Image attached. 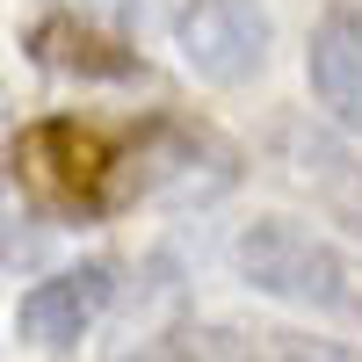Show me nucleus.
<instances>
[{"mask_svg":"<svg viewBox=\"0 0 362 362\" xmlns=\"http://www.w3.org/2000/svg\"><path fill=\"white\" fill-rule=\"evenodd\" d=\"M8 174L37 218H116L131 210V153L124 131H102L87 116H37L8 131Z\"/></svg>","mask_w":362,"mask_h":362,"instance_id":"obj_1","label":"nucleus"},{"mask_svg":"<svg viewBox=\"0 0 362 362\" xmlns=\"http://www.w3.org/2000/svg\"><path fill=\"white\" fill-rule=\"evenodd\" d=\"M116 283H124V268L102 261V254L37 276V283L22 290V305H15V334H22V348H37V355H73V348L109 319Z\"/></svg>","mask_w":362,"mask_h":362,"instance_id":"obj_7","label":"nucleus"},{"mask_svg":"<svg viewBox=\"0 0 362 362\" xmlns=\"http://www.w3.org/2000/svg\"><path fill=\"white\" fill-rule=\"evenodd\" d=\"M232 268H239L247 290L276 297V305H297V312L334 319V326H362V254L348 239L305 225V218H254V225H239Z\"/></svg>","mask_w":362,"mask_h":362,"instance_id":"obj_2","label":"nucleus"},{"mask_svg":"<svg viewBox=\"0 0 362 362\" xmlns=\"http://www.w3.org/2000/svg\"><path fill=\"white\" fill-rule=\"evenodd\" d=\"M58 15H73L87 29H109V37H131L138 44V22H145V0H51Z\"/></svg>","mask_w":362,"mask_h":362,"instance_id":"obj_12","label":"nucleus"},{"mask_svg":"<svg viewBox=\"0 0 362 362\" xmlns=\"http://www.w3.org/2000/svg\"><path fill=\"white\" fill-rule=\"evenodd\" d=\"M124 153H131V203H153V210H203L239 189V145L225 131H210L203 116H138L124 131Z\"/></svg>","mask_w":362,"mask_h":362,"instance_id":"obj_3","label":"nucleus"},{"mask_svg":"<svg viewBox=\"0 0 362 362\" xmlns=\"http://www.w3.org/2000/svg\"><path fill=\"white\" fill-rule=\"evenodd\" d=\"M174 51L203 87H247L261 80L268 51H276V22H268L261 0H181Z\"/></svg>","mask_w":362,"mask_h":362,"instance_id":"obj_5","label":"nucleus"},{"mask_svg":"<svg viewBox=\"0 0 362 362\" xmlns=\"http://www.w3.org/2000/svg\"><path fill=\"white\" fill-rule=\"evenodd\" d=\"M44 247H51V225L15 189V174H8V124H0V268H37Z\"/></svg>","mask_w":362,"mask_h":362,"instance_id":"obj_10","label":"nucleus"},{"mask_svg":"<svg viewBox=\"0 0 362 362\" xmlns=\"http://www.w3.org/2000/svg\"><path fill=\"white\" fill-rule=\"evenodd\" d=\"M305 80L326 124L362 145V0H326L305 44Z\"/></svg>","mask_w":362,"mask_h":362,"instance_id":"obj_8","label":"nucleus"},{"mask_svg":"<svg viewBox=\"0 0 362 362\" xmlns=\"http://www.w3.org/2000/svg\"><path fill=\"white\" fill-rule=\"evenodd\" d=\"M247 355H254V362H362L355 341L297 334V326H247Z\"/></svg>","mask_w":362,"mask_h":362,"instance_id":"obj_11","label":"nucleus"},{"mask_svg":"<svg viewBox=\"0 0 362 362\" xmlns=\"http://www.w3.org/2000/svg\"><path fill=\"white\" fill-rule=\"evenodd\" d=\"M29 58H37V66H51V73H80V80H131V73L145 66L131 37L87 29V22L58 15V8H51L37 29H29Z\"/></svg>","mask_w":362,"mask_h":362,"instance_id":"obj_9","label":"nucleus"},{"mask_svg":"<svg viewBox=\"0 0 362 362\" xmlns=\"http://www.w3.org/2000/svg\"><path fill=\"white\" fill-rule=\"evenodd\" d=\"M109 341H102V362H145V355H160L174 334H189V268H181L174 247H153L138 268H131V283H116L109 297Z\"/></svg>","mask_w":362,"mask_h":362,"instance_id":"obj_6","label":"nucleus"},{"mask_svg":"<svg viewBox=\"0 0 362 362\" xmlns=\"http://www.w3.org/2000/svg\"><path fill=\"white\" fill-rule=\"evenodd\" d=\"M268 153H276L290 189L305 196L326 225H341V239L362 254V145L341 138L334 124H319V116L290 109V116L268 124Z\"/></svg>","mask_w":362,"mask_h":362,"instance_id":"obj_4","label":"nucleus"}]
</instances>
